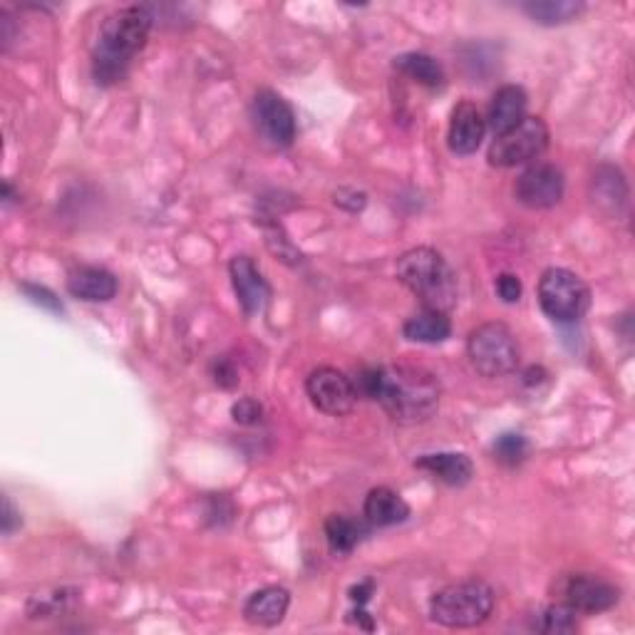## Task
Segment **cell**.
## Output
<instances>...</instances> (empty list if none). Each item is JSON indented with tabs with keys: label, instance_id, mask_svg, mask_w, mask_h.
Returning a JSON list of instances; mask_svg holds the SVG:
<instances>
[{
	"label": "cell",
	"instance_id": "31",
	"mask_svg": "<svg viewBox=\"0 0 635 635\" xmlns=\"http://www.w3.org/2000/svg\"><path fill=\"white\" fill-rule=\"evenodd\" d=\"M370 594H373V580H362V584L350 588V601L366 606L370 601Z\"/></svg>",
	"mask_w": 635,
	"mask_h": 635
},
{
	"label": "cell",
	"instance_id": "16",
	"mask_svg": "<svg viewBox=\"0 0 635 635\" xmlns=\"http://www.w3.org/2000/svg\"><path fill=\"white\" fill-rule=\"evenodd\" d=\"M68 290L70 296L80 298V301L105 303L117 296V278L105 268L83 266L68 276Z\"/></svg>",
	"mask_w": 635,
	"mask_h": 635
},
{
	"label": "cell",
	"instance_id": "10",
	"mask_svg": "<svg viewBox=\"0 0 635 635\" xmlns=\"http://www.w3.org/2000/svg\"><path fill=\"white\" fill-rule=\"evenodd\" d=\"M564 189L566 181L561 169L547 165V161H537L516 179L514 194L516 202L526 208H551L564 199Z\"/></svg>",
	"mask_w": 635,
	"mask_h": 635
},
{
	"label": "cell",
	"instance_id": "25",
	"mask_svg": "<svg viewBox=\"0 0 635 635\" xmlns=\"http://www.w3.org/2000/svg\"><path fill=\"white\" fill-rule=\"evenodd\" d=\"M231 415L239 424H259L263 420V407L253 397H241L239 403H233Z\"/></svg>",
	"mask_w": 635,
	"mask_h": 635
},
{
	"label": "cell",
	"instance_id": "23",
	"mask_svg": "<svg viewBox=\"0 0 635 635\" xmlns=\"http://www.w3.org/2000/svg\"><path fill=\"white\" fill-rule=\"evenodd\" d=\"M325 539H328V547L335 553H350L360 541V526L348 519V516L333 514L331 519L325 522Z\"/></svg>",
	"mask_w": 635,
	"mask_h": 635
},
{
	"label": "cell",
	"instance_id": "14",
	"mask_svg": "<svg viewBox=\"0 0 635 635\" xmlns=\"http://www.w3.org/2000/svg\"><path fill=\"white\" fill-rule=\"evenodd\" d=\"M526 107H529V97H526L524 87L519 85L499 87L492 97V103H489L487 124L492 127L494 134L510 132L512 127L526 120Z\"/></svg>",
	"mask_w": 635,
	"mask_h": 635
},
{
	"label": "cell",
	"instance_id": "3",
	"mask_svg": "<svg viewBox=\"0 0 635 635\" xmlns=\"http://www.w3.org/2000/svg\"><path fill=\"white\" fill-rule=\"evenodd\" d=\"M397 278L400 284L420 298V303L430 311L447 313L457 305V276L447 259L430 247H417L405 251L397 259Z\"/></svg>",
	"mask_w": 635,
	"mask_h": 635
},
{
	"label": "cell",
	"instance_id": "4",
	"mask_svg": "<svg viewBox=\"0 0 635 635\" xmlns=\"http://www.w3.org/2000/svg\"><path fill=\"white\" fill-rule=\"evenodd\" d=\"M492 611V586L477 578L442 588L430 601L432 621L447 625V628H475V625H482Z\"/></svg>",
	"mask_w": 635,
	"mask_h": 635
},
{
	"label": "cell",
	"instance_id": "18",
	"mask_svg": "<svg viewBox=\"0 0 635 635\" xmlns=\"http://www.w3.org/2000/svg\"><path fill=\"white\" fill-rule=\"evenodd\" d=\"M362 512H366V519L378 526V529H383V526H395V524H403L407 516H410V506H407L405 499L393 492L390 487H375L373 492L366 496V506H362Z\"/></svg>",
	"mask_w": 635,
	"mask_h": 635
},
{
	"label": "cell",
	"instance_id": "28",
	"mask_svg": "<svg viewBox=\"0 0 635 635\" xmlns=\"http://www.w3.org/2000/svg\"><path fill=\"white\" fill-rule=\"evenodd\" d=\"M333 202H335V206H340V208H346V212L356 214L368 204V196H366V192H358V189H338V192L333 194Z\"/></svg>",
	"mask_w": 635,
	"mask_h": 635
},
{
	"label": "cell",
	"instance_id": "15",
	"mask_svg": "<svg viewBox=\"0 0 635 635\" xmlns=\"http://www.w3.org/2000/svg\"><path fill=\"white\" fill-rule=\"evenodd\" d=\"M290 606V594L280 586H266L249 596L247 606H243V619L251 625H261V628H271L286 619Z\"/></svg>",
	"mask_w": 635,
	"mask_h": 635
},
{
	"label": "cell",
	"instance_id": "21",
	"mask_svg": "<svg viewBox=\"0 0 635 635\" xmlns=\"http://www.w3.org/2000/svg\"><path fill=\"white\" fill-rule=\"evenodd\" d=\"M395 68L424 87H442L444 85L442 65L434 58L424 56V52H405V56L395 60Z\"/></svg>",
	"mask_w": 635,
	"mask_h": 635
},
{
	"label": "cell",
	"instance_id": "11",
	"mask_svg": "<svg viewBox=\"0 0 635 635\" xmlns=\"http://www.w3.org/2000/svg\"><path fill=\"white\" fill-rule=\"evenodd\" d=\"M561 598L571 608L580 613H601L619 603V588L608 580L591 576V574H576L568 576L561 586Z\"/></svg>",
	"mask_w": 635,
	"mask_h": 635
},
{
	"label": "cell",
	"instance_id": "29",
	"mask_svg": "<svg viewBox=\"0 0 635 635\" xmlns=\"http://www.w3.org/2000/svg\"><path fill=\"white\" fill-rule=\"evenodd\" d=\"M212 375H214V383L219 387H226V390H231V387H236V383H239L236 368L226 358H216L212 362Z\"/></svg>",
	"mask_w": 635,
	"mask_h": 635
},
{
	"label": "cell",
	"instance_id": "2",
	"mask_svg": "<svg viewBox=\"0 0 635 635\" xmlns=\"http://www.w3.org/2000/svg\"><path fill=\"white\" fill-rule=\"evenodd\" d=\"M152 31V15L147 8L130 5L110 15L99 31L95 50L97 83H115L130 68L132 58L147 45Z\"/></svg>",
	"mask_w": 635,
	"mask_h": 635
},
{
	"label": "cell",
	"instance_id": "24",
	"mask_svg": "<svg viewBox=\"0 0 635 635\" xmlns=\"http://www.w3.org/2000/svg\"><path fill=\"white\" fill-rule=\"evenodd\" d=\"M494 455L499 462L514 467V465H519V462H524L526 455H529V442H526L522 434L506 432L494 442Z\"/></svg>",
	"mask_w": 635,
	"mask_h": 635
},
{
	"label": "cell",
	"instance_id": "12",
	"mask_svg": "<svg viewBox=\"0 0 635 635\" xmlns=\"http://www.w3.org/2000/svg\"><path fill=\"white\" fill-rule=\"evenodd\" d=\"M229 274L231 284L236 290V298H239V305L243 308L247 315H256L263 311V305L268 303L271 286L268 280L263 278L256 263L249 256H236L229 263Z\"/></svg>",
	"mask_w": 635,
	"mask_h": 635
},
{
	"label": "cell",
	"instance_id": "9",
	"mask_svg": "<svg viewBox=\"0 0 635 635\" xmlns=\"http://www.w3.org/2000/svg\"><path fill=\"white\" fill-rule=\"evenodd\" d=\"M253 122H256L263 140L274 147H288L296 140V115L290 105L274 89H261L251 105Z\"/></svg>",
	"mask_w": 635,
	"mask_h": 635
},
{
	"label": "cell",
	"instance_id": "27",
	"mask_svg": "<svg viewBox=\"0 0 635 635\" xmlns=\"http://www.w3.org/2000/svg\"><path fill=\"white\" fill-rule=\"evenodd\" d=\"M496 293L504 303H519L522 298V280L514 274H502L496 278Z\"/></svg>",
	"mask_w": 635,
	"mask_h": 635
},
{
	"label": "cell",
	"instance_id": "13",
	"mask_svg": "<svg viewBox=\"0 0 635 635\" xmlns=\"http://www.w3.org/2000/svg\"><path fill=\"white\" fill-rule=\"evenodd\" d=\"M487 132V120L479 112L477 105L471 103H459L452 112V122H450V149L459 154V157H469L479 149V144L484 140Z\"/></svg>",
	"mask_w": 635,
	"mask_h": 635
},
{
	"label": "cell",
	"instance_id": "1",
	"mask_svg": "<svg viewBox=\"0 0 635 635\" xmlns=\"http://www.w3.org/2000/svg\"><path fill=\"white\" fill-rule=\"evenodd\" d=\"M356 393L383 405L395 422L417 424L428 422L438 412L442 385L430 370L412 366H380L366 368L358 375Z\"/></svg>",
	"mask_w": 635,
	"mask_h": 635
},
{
	"label": "cell",
	"instance_id": "26",
	"mask_svg": "<svg viewBox=\"0 0 635 635\" xmlns=\"http://www.w3.org/2000/svg\"><path fill=\"white\" fill-rule=\"evenodd\" d=\"M23 290H25V293H28V298H31L33 303L48 308V311H52V313H62L60 298L56 293H52V290H48L45 286H33V284H25Z\"/></svg>",
	"mask_w": 635,
	"mask_h": 635
},
{
	"label": "cell",
	"instance_id": "20",
	"mask_svg": "<svg viewBox=\"0 0 635 635\" xmlns=\"http://www.w3.org/2000/svg\"><path fill=\"white\" fill-rule=\"evenodd\" d=\"M522 8L534 23L564 25L584 11V3H576V0H531V3H524Z\"/></svg>",
	"mask_w": 635,
	"mask_h": 635
},
{
	"label": "cell",
	"instance_id": "7",
	"mask_svg": "<svg viewBox=\"0 0 635 635\" xmlns=\"http://www.w3.org/2000/svg\"><path fill=\"white\" fill-rule=\"evenodd\" d=\"M549 127L541 117H526L510 132L496 134L492 147H489V165L492 167H519L526 161H537L549 147Z\"/></svg>",
	"mask_w": 635,
	"mask_h": 635
},
{
	"label": "cell",
	"instance_id": "30",
	"mask_svg": "<svg viewBox=\"0 0 635 635\" xmlns=\"http://www.w3.org/2000/svg\"><path fill=\"white\" fill-rule=\"evenodd\" d=\"M15 526H21V516L13 510L11 499H3V534H13Z\"/></svg>",
	"mask_w": 635,
	"mask_h": 635
},
{
	"label": "cell",
	"instance_id": "22",
	"mask_svg": "<svg viewBox=\"0 0 635 635\" xmlns=\"http://www.w3.org/2000/svg\"><path fill=\"white\" fill-rule=\"evenodd\" d=\"M534 628L547 635H564L578 628V611L568 603H551L534 613Z\"/></svg>",
	"mask_w": 635,
	"mask_h": 635
},
{
	"label": "cell",
	"instance_id": "6",
	"mask_svg": "<svg viewBox=\"0 0 635 635\" xmlns=\"http://www.w3.org/2000/svg\"><path fill=\"white\" fill-rule=\"evenodd\" d=\"M539 303L551 321L574 323L591 308V288L574 271L549 268L539 280Z\"/></svg>",
	"mask_w": 635,
	"mask_h": 635
},
{
	"label": "cell",
	"instance_id": "8",
	"mask_svg": "<svg viewBox=\"0 0 635 635\" xmlns=\"http://www.w3.org/2000/svg\"><path fill=\"white\" fill-rule=\"evenodd\" d=\"M305 393L317 410L333 417L348 415L358 403L356 383L335 368H317L305 380Z\"/></svg>",
	"mask_w": 635,
	"mask_h": 635
},
{
	"label": "cell",
	"instance_id": "17",
	"mask_svg": "<svg viewBox=\"0 0 635 635\" xmlns=\"http://www.w3.org/2000/svg\"><path fill=\"white\" fill-rule=\"evenodd\" d=\"M417 469L430 471L432 477H438L440 482L450 487H465L475 477V465L467 455L459 452H434V455H422L415 462Z\"/></svg>",
	"mask_w": 635,
	"mask_h": 635
},
{
	"label": "cell",
	"instance_id": "19",
	"mask_svg": "<svg viewBox=\"0 0 635 635\" xmlns=\"http://www.w3.org/2000/svg\"><path fill=\"white\" fill-rule=\"evenodd\" d=\"M403 335L412 343H442L452 335V323L447 313L424 308L403 325Z\"/></svg>",
	"mask_w": 635,
	"mask_h": 635
},
{
	"label": "cell",
	"instance_id": "5",
	"mask_svg": "<svg viewBox=\"0 0 635 635\" xmlns=\"http://www.w3.org/2000/svg\"><path fill=\"white\" fill-rule=\"evenodd\" d=\"M467 356L479 375L504 378L519 366V343L510 325L484 323L469 333Z\"/></svg>",
	"mask_w": 635,
	"mask_h": 635
}]
</instances>
